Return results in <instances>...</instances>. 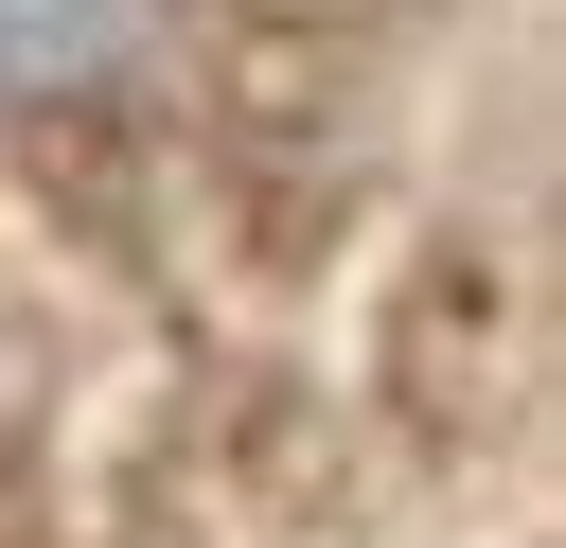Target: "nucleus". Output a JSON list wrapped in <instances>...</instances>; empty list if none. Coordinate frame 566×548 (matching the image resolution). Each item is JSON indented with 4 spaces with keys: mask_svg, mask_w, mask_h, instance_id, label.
I'll return each instance as SVG.
<instances>
[{
    "mask_svg": "<svg viewBox=\"0 0 566 548\" xmlns=\"http://www.w3.org/2000/svg\"><path fill=\"white\" fill-rule=\"evenodd\" d=\"M177 0H0V106H106Z\"/></svg>",
    "mask_w": 566,
    "mask_h": 548,
    "instance_id": "1",
    "label": "nucleus"
}]
</instances>
